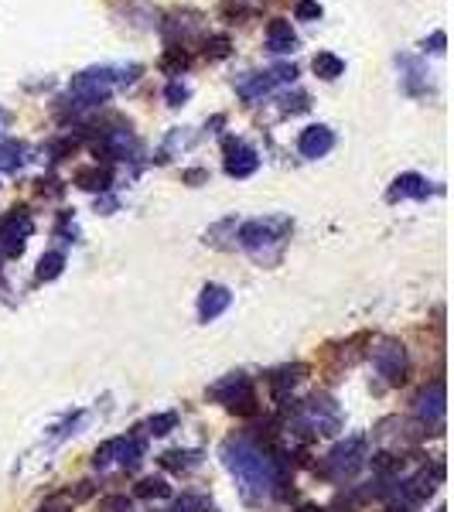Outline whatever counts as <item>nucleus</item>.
<instances>
[{
  "label": "nucleus",
  "instance_id": "obj_16",
  "mask_svg": "<svg viewBox=\"0 0 454 512\" xmlns=\"http://www.w3.org/2000/svg\"><path fill=\"white\" fill-rule=\"evenodd\" d=\"M110 171L106 168H82L76 171V185L79 188H86V192H106L110 188Z\"/></svg>",
  "mask_w": 454,
  "mask_h": 512
},
{
  "label": "nucleus",
  "instance_id": "obj_23",
  "mask_svg": "<svg viewBox=\"0 0 454 512\" xmlns=\"http://www.w3.org/2000/svg\"><path fill=\"white\" fill-rule=\"evenodd\" d=\"M21 154H24V144H18V140H0V171L18 168Z\"/></svg>",
  "mask_w": 454,
  "mask_h": 512
},
{
  "label": "nucleus",
  "instance_id": "obj_2",
  "mask_svg": "<svg viewBox=\"0 0 454 512\" xmlns=\"http://www.w3.org/2000/svg\"><path fill=\"white\" fill-rule=\"evenodd\" d=\"M140 65H130V69H113V65H103V69H86L79 72L76 79L69 82V103L76 110H89V106L106 103V96L117 86H130L137 79Z\"/></svg>",
  "mask_w": 454,
  "mask_h": 512
},
{
  "label": "nucleus",
  "instance_id": "obj_15",
  "mask_svg": "<svg viewBox=\"0 0 454 512\" xmlns=\"http://www.w3.org/2000/svg\"><path fill=\"white\" fill-rule=\"evenodd\" d=\"M427 178H420V175H400L393 181V188H390V202H400V198H427Z\"/></svg>",
  "mask_w": 454,
  "mask_h": 512
},
{
  "label": "nucleus",
  "instance_id": "obj_31",
  "mask_svg": "<svg viewBox=\"0 0 454 512\" xmlns=\"http://www.w3.org/2000/svg\"><path fill=\"white\" fill-rule=\"evenodd\" d=\"M99 509H103V512H134V506H130L123 495H110V499H103V502H99Z\"/></svg>",
  "mask_w": 454,
  "mask_h": 512
},
{
  "label": "nucleus",
  "instance_id": "obj_25",
  "mask_svg": "<svg viewBox=\"0 0 454 512\" xmlns=\"http://www.w3.org/2000/svg\"><path fill=\"white\" fill-rule=\"evenodd\" d=\"M205 59L209 62H219V59H226L229 52H233V41H229L226 35H212V38H205Z\"/></svg>",
  "mask_w": 454,
  "mask_h": 512
},
{
  "label": "nucleus",
  "instance_id": "obj_1",
  "mask_svg": "<svg viewBox=\"0 0 454 512\" xmlns=\"http://www.w3.org/2000/svg\"><path fill=\"white\" fill-rule=\"evenodd\" d=\"M222 461L236 475L239 489L246 499H263V495L274 492L277 485V465L267 451H260L250 437H229L222 444Z\"/></svg>",
  "mask_w": 454,
  "mask_h": 512
},
{
  "label": "nucleus",
  "instance_id": "obj_11",
  "mask_svg": "<svg viewBox=\"0 0 454 512\" xmlns=\"http://www.w3.org/2000/svg\"><path fill=\"white\" fill-rule=\"evenodd\" d=\"M304 414L311 417V424H315L321 434L335 431V424H338V407L328 400V396H311L308 407H304Z\"/></svg>",
  "mask_w": 454,
  "mask_h": 512
},
{
  "label": "nucleus",
  "instance_id": "obj_24",
  "mask_svg": "<svg viewBox=\"0 0 454 512\" xmlns=\"http://www.w3.org/2000/svg\"><path fill=\"white\" fill-rule=\"evenodd\" d=\"M62 267H65V256L62 253H45L38 260V280H55L62 274Z\"/></svg>",
  "mask_w": 454,
  "mask_h": 512
},
{
  "label": "nucleus",
  "instance_id": "obj_22",
  "mask_svg": "<svg viewBox=\"0 0 454 512\" xmlns=\"http://www.w3.org/2000/svg\"><path fill=\"white\" fill-rule=\"evenodd\" d=\"M243 386H250V383H246V376H229V379H222V383H216V386H212V396H216V400H222V403H229V400H233V396L239 393V390H243Z\"/></svg>",
  "mask_w": 454,
  "mask_h": 512
},
{
  "label": "nucleus",
  "instance_id": "obj_13",
  "mask_svg": "<svg viewBox=\"0 0 454 512\" xmlns=\"http://www.w3.org/2000/svg\"><path fill=\"white\" fill-rule=\"evenodd\" d=\"M396 65H400L407 76H403V89H407L410 96H417L420 89H427V69H424V62L414 59V55H400L396 59Z\"/></svg>",
  "mask_w": 454,
  "mask_h": 512
},
{
  "label": "nucleus",
  "instance_id": "obj_30",
  "mask_svg": "<svg viewBox=\"0 0 454 512\" xmlns=\"http://www.w3.org/2000/svg\"><path fill=\"white\" fill-rule=\"evenodd\" d=\"M188 96H192V89H188L185 82H168V89H164V99H168L171 106H181Z\"/></svg>",
  "mask_w": 454,
  "mask_h": 512
},
{
  "label": "nucleus",
  "instance_id": "obj_37",
  "mask_svg": "<svg viewBox=\"0 0 454 512\" xmlns=\"http://www.w3.org/2000/svg\"><path fill=\"white\" fill-rule=\"evenodd\" d=\"M301 512H321V509H318V506H304Z\"/></svg>",
  "mask_w": 454,
  "mask_h": 512
},
{
  "label": "nucleus",
  "instance_id": "obj_9",
  "mask_svg": "<svg viewBox=\"0 0 454 512\" xmlns=\"http://www.w3.org/2000/svg\"><path fill=\"white\" fill-rule=\"evenodd\" d=\"M335 147V134L328 127H308L301 134V140H297V151L304 154V158H311V161H318V158H325L328 151Z\"/></svg>",
  "mask_w": 454,
  "mask_h": 512
},
{
  "label": "nucleus",
  "instance_id": "obj_4",
  "mask_svg": "<svg viewBox=\"0 0 454 512\" xmlns=\"http://www.w3.org/2000/svg\"><path fill=\"white\" fill-rule=\"evenodd\" d=\"M362 465H366V441H362V437H349V441H342L328 454L325 472L335 478H349V475H356Z\"/></svg>",
  "mask_w": 454,
  "mask_h": 512
},
{
  "label": "nucleus",
  "instance_id": "obj_29",
  "mask_svg": "<svg viewBox=\"0 0 454 512\" xmlns=\"http://www.w3.org/2000/svg\"><path fill=\"white\" fill-rule=\"evenodd\" d=\"M147 427H151V434H158V437L171 434L178 427V414H158V417H151V424Z\"/></svg>",
  "mask_w": 454,
  "mask_h": 512
},
{
  "label": "nucleus",
  "instance_id": "obj_36",
  "mask_svg": "<svg viewBox=\"0 0 454 512\" xmlns=\"http://www.w3.org/2000/svg\"><path fill=\"white\" fill-rule=\"evenodd\" d=\"M4 123H7V113H4V110H0V130H4Z\"/></svg>",
  "mask_w": 454,
  "mask_h": 512
},
{
  "label": "nucleus",
  "instance_id": "obj_17",
  "mask_svg": "<svg viewBox=\"0 0 454 512\" xmlns=\"http://www.w3.org/2000/svg\"><path fill=\"white\" fill-rule=\"evenodd\" d=\"M311 65H315V76L325 79V82H335L345 72V62L338 59V55H332V52H318Z\"/></svg>",
  "mask_w": 454,
  "mask_h": 512
},
{
  "label": "nucleus",
  "instance_id": "obj_19",
  "mask_svg": "<svg viewBox=\"0 0 454 512\" xmlns=\"http://www.w3.org/2000/svg\"><path fill=\"white\" fill-rule=\"evenodd\" d=\"M233 414H239V417H250V414H257V393H253V386H243L233 400L226 403Z\"/></svg>",
  "mask_w": 454,
  "mask_h": 512
},
{
  "label": "nucleus",
  "instance_id": "obj_3",
  "mask_svg": "<svg viewBox=\"0 0 454 512\" xmlns=\"http://www.w3.org/2000/svg\"><path fill=\"white\" fill-rule=\"evenodd\" d=\"M287 233H291V219L284 216H270V219H253L239 226V246L250 250L260 260H274L270 250H280L284 246Z\"/></svg>",
  "mask_w": 454,
  "mask_h": 512
},
{
  "label": "nucleus",
  "instance_id": "obj_12",
  "mask_svg": "<svg viewBox=\"0 0 454 512\" xmlns=\"http://www.w3.org/2000/svg\"><path fill=\"white\" fill-rule=\"evenodd\" d=\"M267 48H270V52H274V55L294 52V48H297V35H294L291 21L274 18V21L267 24Z\"/></svg>",
  "mask_w": 454,
  "mask_h": 512
},
{
  "label": "nucleus",
  "instance_id": "obj_5",
  "mask_svg": "<svg viewBox=\"0 0 454 512\" xmlns=\"http://www.w3.org/2000/svg\"><path fill=\"white\" fill-rule=\"evenodd\" d=\"M373 366L390 383H403L407 379V349L400 342H393V338H386V342H379L373 349Z\"/></svg>",
  "mask_w": 454,
  "mask_h": 512
},
{
  "label": "nucleus",
  "instance_id": "obj_35",
  "mask_svg": "<svg viewBox=\"0 0 454 512\" xmlns=\"http://www.w3.org/2000/svg\"><path fill=\"white\" fill-rule=\"evenodd\" d=\"M390 512H410L407 506H390Z\"/></svg>",
  "mask_w": 454,
  "mask_h": 512
},
{
  "label": "nucleus",
  "instance_id": "obj_18",
  "mask_svg": "<svg viewBox=\"0 0 454 512\" xmlns=\"http://www.w3.org/2000/svg\"><path fill=\"white\" fill-rule=\"evenodd\" d=\"M127 444H130V437H113V441H106L103 448H96L93 465L96 468H106V465H113V461H120L123 451H127Z\"/></svg>",
  "mask_w": 454,
  "mask_h": 512
},
{
  "label": "nucleus",
  "instance_id": "obj_28",
  "mask_svg": "<svg viewBox=\"0 0 454 512\" xmlns=\"http://www.w3.org/2000/svg\"><path fill=\"white\" fill-rule=\"evenodd\" d=\"M400 465H403V458H396V454H376V458H373V468H376L379 475L400 472Z\"/></svg>",
  "mask_w": 454,
  "mask_h": 512
},
{
  "label": "nucleus",
  "instance_id": "obj_26",
  "mask_svg": "<svg viewBox=\"0 0 454 512\" xmlns=\"http://www.w3.org/2000/svg\"><path fill=\"white\" fill-rule=\"evenodd\" d=\"M168 492H171V489L161 482V478H144V482L137 485V495H144V499H151V495H154V499H164Z\"/></svg>",
  "mask_w": 454,
  "mask_h": 512
},
{
  "label": "nucleus",
  "instance_id": "obj_10",
  "mask_svg": "<svg viewBox=\"0 0 454 512\" xmlns=\"http://www.w3.org/2000/svg\"><path fill=\"white\" fill-rule=\"evenodd\" d=\"M229 304H233V294H229L226 287H219V284H209L202 291V297H198V318H202V321L219 318Z\"/></svg>",
  "mask_w": 454,
  "mask_h": 512
},
{
  "label": "nucleus",
  "instance_id": "obj_14",
  "mask_svg": "<svg viewBox=\"0 0 454 512\" xmlns=\"http://www.w3.org/2000/svg\"><path fill=\"white\" fill-rule=\"evenodd\" d=\"M277 86V79H274V72H250L243 82L236 86V93L246 99V103H253V99H260L263 93H270V89Z\"/></svg>",
  "mask_w": 454,
  "mask_h": 512
},
{
  "label": "nucleus",
  "instance_id": "obj_32",
  "mask_svg": "<svg viewBox=\"0 0 454 512\" xmlns=\"http://www.w3.org/2000/svg\"><path fill=\"white\" fill-rule=\"evenodd\" d=\"M198 509H205V499H198V495H185V499L175 502V509L171 512H198Z\"/></svg>",
  "mask_w": 454,
  "mask_h": 512
},
{
  "label": "nucleus",
  "instance_id": "obj_21",
  "mask_svg": "<svg viewBox=\"0 0 454 512\" xmlns=\"http://www.w3.org/2000/svg\"><path fill=\"white\" fill-rule=\"evenodd\" d=\"M161 465L171 468V472H188L192 465H198V454L195 451H168V454H161Z\"/></svg>",
  "mask_w": 454,
  "mask_h": 512
},
{
  "label": "nucleus",
  "instance_id": "obj_20",
  "mask_svg": "<svg viewBox=\"0 0 454 512\" xmlns=\"http://www.w3.org/2000/svg\"><path fill=\"white\" fill-rule=\"evenodd\" d=\"M161 69L168 72V76H181V72L188 69L185 48H181V45H168V52H164V59H161Z\"/></svg>",
  "mask_w": 454,
  "mask_h": 512
},
{
  "label": "nucleus",
  "instance_id": "obj_33",
  "mask_svg": "<svg viewBox=\"0 0 454 512\" xmlns=\"http://www.w3.org/2000/svg\"><path fill=\"white\" fill-rule=\"evenodd\" d=\"M444 45H448V35H444V31H434V35L424 41V48H431V52H437V55L444 52Z\"/></svg>",
  "mask_w": 454,
  "mask_h": 512
},
{
  "label": "nucleus",
  "instance_id": "obj_6",
  "mask_svg": "<svg viewBox=\"0 0 454 512\" xmlns=\"http://www.w3.org/2000/svg\"><path fill=\"white\" fill-rule=\"evenodd\" d=\"M31 236V219L24 209H14L7 212L4 219H0V246H4V253H21L24 250V239Z\"/></svg>",
  "mask_w": 454,
  "mask_h": 512
},
{
  "label": "nucleus",
  "instance_id": "obj_34",
  "mask_svg": "<svg viewBox=\"0 0 454 512\" xmlns=\"http://www.w3.org/2000/svg\"><path fill=\"white\" fill-rule=\"evenodd\" d=\"M205 178H209L205 171H185V181H192V185H195V181H205Z\"/></svg>",
  "mask_w": 454,
  "mask_h": 512
},
{
  "label": "nucleus",
  "instance_id": "obj_7",
  "mask_svg": "<svg viewBox=\"0 0 454 512\" xmlns=\"http://www.w3.org/2000/svg\"><path fill=\"white\" fill-rule=\"evenodd\" d=\"M260 168V158L253 147H246L243 140L229 137L226 140V175L229 178H250Z\"/></svg>",
  "mask_w": 454,
  "mask_h": 512
},
{
  "label": "nucleus",
  "instance_id": "obj_8",
  "mask_svg": "<svg viewBox=\"0 0 454 512\" xmlns=\"http://www.w3.org/2000/svg\"><path fill=\"white\" fill-rule=\"evenodd\" d=\"M417 417L424 427H437L444 420V383L441 379L431 383L424 393L417 396Z\"/></svg>",
  "mask_w": 454,
  "mask_h": 512
},
{
  "label": "nucleus",
  "instance_id": "obj_27",
  "mask_svg": "<svg viewBox=\"0 0 454 512\" xmlns=\"http://www.w3.org/2000/svg\"><path fill=\"white\" fill-rule=\"evenodd\" d=\"M294 18L297 21H318L321 18V4H318V0H297Z\"/></svg>",
  "mask_w": 454,
  "mask_h": 512
}]
</instances>
